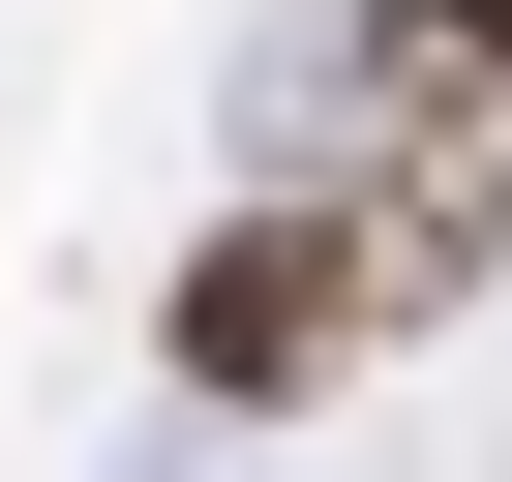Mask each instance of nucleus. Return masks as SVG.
Masks as SVG:
<instances>
[{
    "mask_svg": "<svg viewBox=\"0 0 512 482\" xmlns=\"http://www.w3.org/2000/svg\"><path fill=\"white\" fill-rule=\"evenodd\" d=\"M332 241H362V332H422V302H482V272H512V121H422V151H392V181H362Z\"/></svg>",
    "mask_w": 512,
    "mask_h": 482,
    "instance_id": "f03ea898",
    "label": "nucleus"
},
{
    "mask_svg": "<svg viewBox=\"0 0 512 482\" xmlns=\"http://www.w3.org/2000/svg\"><path fill=\"white\" fill-rule=\"evenodd\" d=\"M151 362H181L211 422H302L332 362H392V332H362V241H332V211H211L181 302H151Z\"/></svg>",
    "mask_w": 512,
    "mask_h": 482,
    "instance_id": "f257e3e1",
    "label": "nucleus"
},
{
    "mask_svg": "<svg viewBox=\"0 0 512 482\" xmlns=\"http://www.w3.org/2000/svg\"><path fill=\"white\" fill-rule=\"evenodd\" d=\"M362 121H512V0H362Z\"/></svg>",
    "mask_w": 512,
    "mask_h": 482,
    "instance_id": "7ed1b4c3",
    "label": "nucleus"
}]
</instances>
